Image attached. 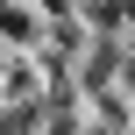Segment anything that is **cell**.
<instances>
[{
	"mask_svg": "<svg viewBox=\"0 0 135 135\" xmlns=\"http://www.w3.org/2000/svg\"><path fill=\"white\" fill-rule=\"evenodd\" d=\"M36 28H43V21H36L21 0H0V36H7V43H36Z\"/></svg>",
	"mask_w": 135,
	"mask_h": 135,
	"instance_id": "1",
	"label": "cell"
}]
</instances>
